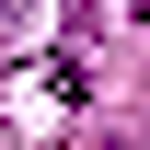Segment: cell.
Segmentation results:
<instances>
[{
  "mask_svg": "<svg viewBox=\"0 0 150 150\" xmlns=\"http://www.w3.org/2000/svg\"><path fill=\"white\" fill-rule=\"evenodd\" d=\"M127 23H150V0H127Z\"/></svg>",
  "mask_w": 150,
  "mask_h": 150,
  "instance_id": "obj_1",
  "label": "cell"
}]
</instances>
